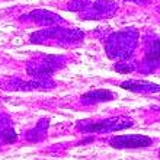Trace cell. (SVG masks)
Instances as JSON below:
<instances>
[{"mask_svg": "<svg viewBox=\"0 0 160 160\" xmlns=\"http://www.w3.org/2000/svg\"><path fill=\"white\" fill-rule=\"evenodd\" d=\"M122 88L131 89L132 92H143V90H157V86L150 83H124Z\"/></svg>", "mask_w": 160, "mask_h": 160, "instance_id": "6da1fadb", "label": "cell"}]
</instances>
